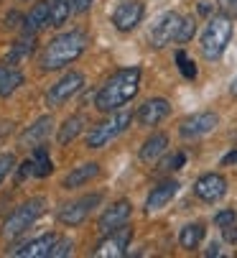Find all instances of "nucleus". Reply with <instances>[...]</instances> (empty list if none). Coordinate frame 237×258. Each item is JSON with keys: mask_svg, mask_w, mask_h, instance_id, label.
Masks as SVG:
<instances>
[{"mask_svg": "<svg viewBox=\"0 0 237 258\" xmlns=\"http://www.w3.org/2000/svg\"><path fill=\"white\" fill-rule=\"evenodd\" d=\"M31 161H33V176H38V179H44V176H49V174L54 171V161H51V156H49V151H46L44 143L33 149Z\"/></svg>", "mask_w": 237, "mask_h": 258, "instance_id": "nucleus-23", "label": "nucleus"}, {"mask_svg": "<svg viewBox=\"0 0 237 258\" xmlns=\"http://www.w3.org/2000/svg\"><path fill=\"white\" fill-rule=\"evenodd\" d=\"M194 31H196V21H194L191 16L184 18L181 26H179V33H176V41H174V44H186L191 36H194Z\"/></svg>", "mask_w": 237, "mask_h": 258, "instance_id": "nucleus-29", "label": "nucleus"}, {"mask_svg": "<svg viewBox=\"0 0 237 258\" xmlns=\"http://www.w3.org/2000/svg\"><path fill=\"white\" fill-rule=\"evenodd\" d=\"M82 87H85V75L82 72H66V75L46 92V105L49 107H59L66 100H71Z\"/></svg>", "mask_w": 237, "mask_h": 258, "instance_id": "nucleus-9", "label": "nucleus"}, {"mask_svg": "<svg viewBox=\"0 0 237 258\" xmlns=\"http://www.w3.org/2000/svg\"><path fill=\"white\" fill-rule=\"evenodd\" d=\"M49 8H51V26L59 28L69 21V16L74 13L71 0H49Z\"/></svg>", "mask_w": 237, "mask_h": 258, "instance_id": "nucleus-25", "label": "nucleus"}, {"mask_svg": "<svg viewBox=\"0 0 237 258\" xmlns=\"http://www.w3.org/2000/svg\"><path fill=\"white\" fill-rule=\"evenodd\" d=\"M90 39L85 31H66V33H59L44 46L41 56H38V64H41L44 72H54V69H64L69 64H74L79 56L85 54Z\"/></svg>", "mask_w": 237, "mask_h": 258, "instance_id": "nucleus-2", "label": "nucleus"}, {"mask_svg": "<svg viewBox=\"0 0 237 258\" xmlns=\"http://www.w3.org/2000/svg\"><path fill=\"white\" fill-rule=\"evenodd\" d=\"M219 253H222V250H219V245H217V243H212V245H209V250H207V258H214V255H219Z\"/></svg>", "mask_w": 237, "mask_h": 258, "instance_id": "nucleus-38", "label": "nucleus"}, {"mask_svg": "<svg viewBox=\"0 0 237 258\" xmlns=\"http://www.w3.org/2000/svg\"><path fill=\"white\" fill-rule=\"evenodd\" d=\"M56 240H59V235L46 233V235H41V238H36V240L26 243L23 248L11 250V255H16V258H49V255H51V248H54Z\"/></svg>", "mask_w": 237, "mask_h": 258, "instance_id": "nucleus-16", "label": "nucleus"}, {"mask_svg": "<svg viewBox=\"0 0 237 258\" xmlns=\"http://www.w3.org/2000/svg\"><path fill=\"white\" fill-rule=\"evenodd\" d=\"M140 77L143 72L140 67H125V69H117L115 75L97 90L95 95V107L100 113H115L120 110L123 105H128L138 90H140Z\"/></svg>", "mask_w": 237, "mask_h": 258, "instance_id": "nucleus-1", "label": "nucleus"}, {"mask_svg": "<svg viewBox=\"0 0 237 258\" xmlns=\"http://www.w3.org/2000/svg\"><path fill=\"white\" fill-rule=\"evenodd\" d=\"M133 240V228L120 225V228H115L110 230L107 235H102V243L95 248V255L97 258H123L128 253V245Z\"/></svg>", "mask_w": 237, "mask_h": 258, "instance_id": "nucleus-7", "label": "nucleus"}, {"mask_svg": "<svg viewBox=\"0 0 237 258\" xmlns=\"http://www.w3.org/2000/svg\"><path fill=\"white\" fill-rule=\"evenodd\" d=\"M166 149H169V136L166 133H153L140 149V161L143 164H158L161 156L166 154Z\"/></svg>", "mask_w": 237, "mask_h": 258, "instance_id": "nucleus-21", "label": "nucleus"}, {"mask_svg": "<svg viewBox=\"0 0 237 258\" xmlns=\"http://www.w3.org/2000/svg\"><path fill=\"white\" fill-rule=\"evenodd\" d=\"M217 123H219L217 113H212V110H204V113L189 115V118L181 123L179 133H181L184 138H202V136L212 133V131L217 128Z\"/></svg>", "mask_w": 237, "mask_h": 258, "instance_id": "nucleus-14", "label": "nucleus"}, {"mask_svg": "<svg viewBox=\"0 0 237 258\" xmlns=\"http://www.w3.org/2000/svg\"><path fill=\"white\" fill-rule=\"evenodd\" d=\"M204 235H207L204 223H189V225L181 228V233H179V243H181L184 250H196V248H199V243L204 240Z\"/></svg>", "mask_w": 237, "mask_h": 258, "instance_id": "nucleus-22", "label": "nucleus"}, {"mask_svg": "<svg viewBox=\"0 0 237 258\" xmlns=\"http://www.w3.org/2000/svg\"><path fill=\"white\" fill-rule=\"evenodd\" d=\"M174 61H176V67H179V72L191 82V80H196V64L189 59V54L184 51V49H176V54H174Z\"/></svg>", "mask_w": 237, "mask_h": 258, "instance_id": "nucleus-27", "label": "nucleus"}, {"mask_svg": "<svg viewBox=\"0 0 237 258\" xmlns=\"http://www.w3.org/2000/svg\"><path fill=\"white\" fill-rule=\"evenodd\" d=\"M194 195L202 202H217L227 195V179L222 174H202L194 181Z\"/></svg>", "mask_w": 237, "mask_h": 258, "instance_id": "nucleus-12", "label": "nucleus"}, {"mask_svg": "<svg viewBox=\"0 0 237 258\" xmlns=\"http://www.w3.org/2000/svg\"><path fill=\"white\" fill-rule=\"evenodd\" d=\"M51 26V8H49V0H38V3L28 11V16L23 18V33L36 36L41 28Z\"/></svg>", "mask_w": 237, "mask_h": 258, "instance_id": "nucleus-17", "label": "nucleus"}, {"mask_svg": "<svg viewBox=\"0 0 237 258\" xmlns=\"http://www.w3.org/2000/svg\"><path fill=\"white\" fill-rule=\"evenodd\" d=\"M18 21H21V16H18L16 11L6 16V26H8V28H13V26H18Z\"/></svg>", "mask_w": 237, "mask_h": 258, "instance_id": "nucleus-36", "label": "nucleus"}, {"mask_svg": "<svg viewBox=\"0 0 237 258\" xmlns=\"http://www.w3.org/2000/svg\"><path fill=\"white\" fill-rule=\"evenodd\" d=\"M21 85H23V72L11 61H0V97H11Z\"/></svg>", "mask_w": 237, "mask_h": 258, "instance_id": "nucleus-20", "label": "nucleus"}, {"mask_svg": "<svg viewBox=\"0 0 237 258\" xmlns=\"http://www.w3.org/2000/svg\"><path fill=\"white\" fill-rule=\"evenodd\" d=\"M232 223H237V212H234V210H222V212L214 215V225H217V228H227V225H232Z\"/></svg>", "mask_w": 237, "mask_h": 258, "instance_id": "nucleus-31", "label": "nucleus"}, {"mask_svg": "<svg viewBox=\"0 0 237 258\" xmlns=\"http://www.w3.org/2000/svg\"><path fill=\"white\" fill-rule=\"evenodd\" d=\"M16 166V156L13 154H0V184H3V179L13 171Z\"/></svg>", "mask_w": 237, "mask_h": 258, "instance_id": "nucleus-32", "label": "nucleus"}, {"mask_svg": "<svg viewBox=\"0 0 237 258\" xmlns=\"http://www.w3.org/2000/svg\"><path fill=\"white\" fill-rule=\"evenodd\" d=\"M143 13H145V6L140 3V0H125V3H120V6L115 8V13H112V26H115L117 31L128 33V31L138 28V23L143 21Z\"/></svg>", "mask_w": 237, "mask_h": 258, "instance_id": "nucleus-10", "label": "nucleus"}, {"mask_svg": "<svg viewBox=\"0 0 237 258\" xmlns=\"http://www.w3.org/2000/svg\"><path fill=\"white\" fill-rule=\"evenodd\" d=\"M71 245H74V243H71L69 238H59V240L54 243L49 258H64V255H69V253H71Z\"/></svg>", "mask_w": 237, "mask_h": 258, "instance_id": "nucleus-30", "label": "nucleus"}, {"mask_svg": "<svg viewBox=\"0 0 237 258\" xmlns=\"http://www.w3.org/2000/svg\"><path fill=\"white\" fill-rule=\"evenodd\" d=\"M229 92H232V95H237V75L232 77V85H229Z\"/></svg>", "mask_w": 237, "mask_h": 258, "instance_id": "nucleus-39", "label": "nucleus"}, {"mask_svg": "<svg viewBox=\"0 0 237 258\" xmlns=\"http://www.w3.org/2000/svg\"><path fill=\"white\" fill-rule=\"evenodd\" d=\"M232 13L237 16V0H232Z\"/></svg>", "mask_w": 237, "mask_h": 258, "instance_id": "nucleus-40", "label": "nucleus"}, {"mask_svg": "<svg viewBox=\"0 0 237 258\" xmlns=\"http://www.w3.org/2000/svg\"><path fill=\"white\" fill-rule=\"evenodd\" d=\"M82 131H85V118H82V115H71V118H66V120L61 123L56 141H59L61 146H66V143H71Z\"/></svg>", "mask_w": 237, "mask_h": 258, "instance_id": "nucleus-24", "label": "nucleus"}, {"mask_svg": "<svg viewBox=\"0 0 237 258\" xmlns=\"http://www.w3.org/2000/svg\"><path fill=\"white\" fill-rule=\"evenodd\" d=\"M179 187L181 184L176 179H166L161 184H155V187L150 189L148 200H145V212H158V210H164L176 195H179Z\"/></svg>", "mask_w": 237, "mask_h": 258, "instance_id": "nucleus-15", "label": "nucleus"}, {"mask_svg": "<svg viewBox=\"0 0 237 258\" xmlns=\"http://www.w3.org/2000/svg\"><path fill=\"white\" fill-rule=\"evenodd\" d=\"M229 39H232V18L224 16V13L212 16L209 23H207V28H204V33H202V41H199L204 59L217 61L224 54Z\"/></svg>", "mask_w": 237, "mask_h": 258, "instance_id": "nucleus-3", "label": "nucleus"}, {"mask_svg": "<svg viewBox=\"0 0 237 258\" xmlns=\"http://www.w3.org/2000/svg\"><path fill=\"white\" fill-rule=\"evenodd\" d=\"M102 202V192H95V195H85V197H79L74 202H66L61 205L59 210V223L61 225H69V228H76V225H82L85 220L90 217V212Z\"/></svg>", "mask_w": 237, "mask_h": 258, "instance_id": "nucleus-6", "label": "nucleus"}, {"mask_svg": "<svg viewBox=\"0 0 237 258\" xmlns=\"http://www.w3.org/2000/svg\"><path fill=\"white\" fill-rule=\"evenodd\" d=\"M234 164H237V151H232L222 159V166H234Z\"/></svg>", "mask_w": 237, "mask_h": 258, "instance_id": "nucleus-37", "label": "nucleus"}, {"mask_svg": "<svg viewBox=\"0 0 237 258\" xmlns=\"http://www.w3.org/2000/svg\"><path fill=\"white\" fill-rule=\"evenodd\" d=\"M184 164H186V154L176 151V154H169L166 159L158 161V169H161V171H179Z\"/></svg>", "mask_w": 237, "mask_h": 258, "instance_id": "nucleus-28", "label": "nucleus"}, {"mask_svg": "<svg viewBox=\"0 0 237 258\" xmlns=\"http://www.w3.org/2000/svg\"><path fill=\"white\" fill-rule=\"evenodd\" d=\"M169 113H171L169 100H164V97H150V100H145V102L140 105V110L135 113V120H138L143 128H155L158 123H164V120L169 118Z\"/></svg>", "mask_w": 237, "mask_h": 258, "instance_id": "nucleus-11", "label": "nucleus"}, {"mask_svg": "<svg viewBox=\"0 0 237 258\" xmlns=\"http://www.w3.org/2000/svg\"><path fill=\"white\" fill-rule=\"evenodd\" d=\"M44 210H46V200L44 197H33V200H26L21 207H16L13 212H11V217L6 220V225H3V238L6 240H13V238H18L21 233H26L38 217L44 215Z\"/></svg>", "mask_w": 237, "mask_h": 258, "instance_id": "nucleus-4", "label": "nucleus"}, {"mask_svg": "<svg viewBox=\"0 0 237 258\" xmlns=\"http://www.w3.org/2000/svg\"><path fill=\"white\" fill-rule=\"evenodd\" d=\"M31 174H33V161L28 159V161H23V164H21V169H18V181H23V179H26V176H31Z\"/></svg>", "mask_w": 237, "mask_h": 258, "instance_id": "nucleus-33", "label": "nucleus"}, {"mask_svg": "<svg viewBox=\"0 0 237 258\" xmlns=\"http://www.w3.org/2000/svg\"><path fill=\"white\" fill-rule=\"evenodd\" d=\"M181 21H184V16H179V13H174V11L164 13L161 18L150 26V33H148L150 46H153V49H164L166 44H174Z\"/></svg>", "mask_w": 237, "mask_h": 258, "instance_id": "nucleus-8", "label": "nucleus"}, {"mask_svg": "<svg viewBox=\"0 0 237 258\" xmlns=\"http://www.w3.org/2000/svg\"><path fill=\"white\" fill-rule=\"evenodd\" d=\"M130 212H133V207H130L128 200H117L115 205H110V207L100 215V220H97V230H100V235H107L110 230L125 225V223H128V217H130Z\"/></svg>", "mask_w": 237, "mask_h": 258, "instance_id": "nucleus-13", "label": "nucleus"}, {"mask_svg": "<svg viewBox=\"0 0 237 258\" xmlns=\"http://www.w3.org/2000/svg\"><path fill=\"white\" fill-rule=\"evenodd\" d=\"M133 120V113H112L107 120L97 123L90 133H87V149H105V146H110L117 136H123L128 131Z\"/></svg>", "mask_w": 237, "mask_h": 258, "instance_id": "nucleus-5", "label": "nucleus"}, {"mask_svg": "<svg viewBox=\"0 0 237 258\" xmlns=\"http://www.w3.org/2000/svg\"><path fill=\"white\" fill-rule=\"evenodd\" d=\"M97 174H100V164H97V161L79 164V166H74V169H71V171L64 176L61 187H64V189H76V187H82V184L92 181Z\"/></svg>", "mask_w": 237, "mask_h": 258, "instance_id": "nucleus-19", "label": "nucleus"}, {"mask_svg": "<svg viewBox=\"0 0 237 258\" xmlns=\"http://www.w3.org/2000/svg\"><path fill=\"white\" fill-rule=\"evenodd\" d=\"M222 233H224V240H227V243H237V223L222 228Z\"/></svg>", "mask_w": 237, "mask_h": 258, "instance_id": "nucleus-34", "label": "nucleus"}, {"mask_svg": "<svg viewBox=\"0 0 237 258\" xmlns=\"http://www.w3.org/2000/svg\"><path fill=\"white\" fill-rule=\"evenodd\" d=\"M33 39H36V36H28V33H26L21 41H16L13 49L8 51V61H11V64H18L21 59H26V56L31 54V44H33Z\"/></svg>", "mask_w": 237, "mask_h": 258, "instance_id": "nucleus-26", "label": "nucleus"}, {"mask_svg": "<svg viewBox=\"0 0 237 258\" xmlns=\"http://www.w3.org/2000/svg\"><path fill=\"white\" fill-rule=\"evenodd\" d=\"M71 6H74V13H85V11H90L92 0H71Z\"/></svg>", "mask_w": 237, "mask_h": 258, "instance_id": "nucleus-35", "label": "nucleus"}, {"mask_svg": "<svg viewBox=\"0 0 237 258\" xmlns=\"http://www.w3.org/2000/svg\"><path fill=\"white\" fill-rule=\"evenodd\" d=\"M51 128H54V118H51V115L38 118L33 125H28V128L21 133V146H26V149H36V146H41V143L51 136Z\"/></svg>", "mask_w": 237, "mask_h": 258, "instance_id": "nucleus-18", "label": "nucleus"}]
</instances>
